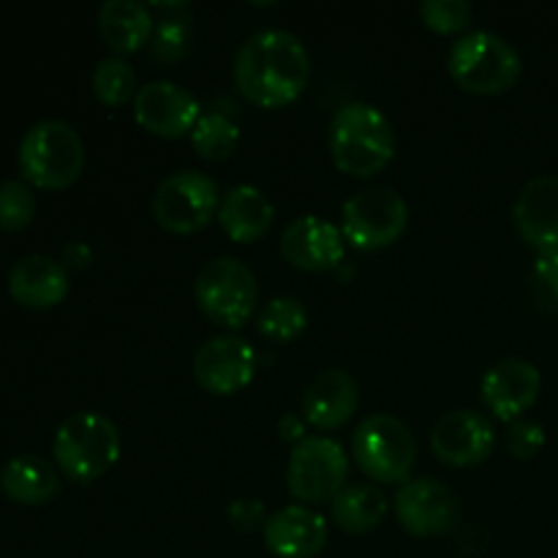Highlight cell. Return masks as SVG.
<instances>
[{
    "label": "cell",
    "instance_id": "cell-1",
    "mask_svg": "<svg viewBox=\"0 0 558 558\" xmlns=\"http://www.w3.org/2000/svg\"><path fill=\"white\" fill-rule=\"evenodd\" d=\"M311 58L294 33L270 27L240 47L234 60V82L256 107L276 109L292 104L308 85Z\"/></svg>",
    "mask_w": 558,
    "mask_h": 558
},
{
    "label": "cell",
    "instance_id": "cell-2",
    "mask_svg": "<svg viewBox=\"0 0 558 558\" xmlns=\"http://www.w3.org/2000/svg\"><path fill=\"white\" fill-rule=\"evenodd\" d=\"M330 153L341 172L374 178L396 156V131L374 104H343L330 120Z\"/></svg>",
    "mask_w": 558,
    "mask_h": 558
},
{
    "label": "cell",
    "instance_id": "cell-3",
    "mask_svg": "<svg viewBox=\"0 0 558 558\" xmlns=\"http://www.w3.org/2000/svg\"><path fill=\"white\" fill-rule=\"evenodd\" d=\"M16 163L22 178L36 189H69L85 169V142L63 120H38L22 136Z\"/></svg>",
    "mask_w": 558,
    "mask_h": 558
},
{
    "label": "cell",
    "instance_id": "cell-4",
    "mask_svg": "<svg viewBox=\"0 0 558 558\" xmlns=\"http://www.w3.org/2000/svg\"><path fill=\"white\" fill-rule=\"evenodd\" d=\"M447 71L466 93L496 96L515 87L523 74V58L499 33L474 31L452 44Z\"/></svg>",
    "mask_w": 558,
    "mask_h": 558
},
{
    "label": "cell",
    "instance_id": "cell-5",
    "mask_svg": "<svg viewBox=\"0 0 558 558\" xmlns=\"http://www.w3.org/2000/svg\"><path fill=\"white\" fill-rule=\"evenodd\" d=\"M52 456L65 477L74 483H93L118 463L120 434L104 414L76 412L54 430Z\"/></svg>",
    "mask_w": 558,
    "mask_h": 558
},
{
    "label": "cell",
    "instance_id": "cell-6",
    "mask_svg": "<svg viewBox=\"0 0 558 558\" xmlns=\"http://www.w3.org/2000/svg\"><path fill=\"white\" fill-rule=\"evenodd\" d=\"M352 456L371 480L403 483L417 461V441L403 420L392 414H371L354 428Z\"/></svg>",
    "mask_w": 558,
    "mask_h": 558
},
{
    "label": "cell",
    "instance_id": "cell-7",
    "mask_svg": "<svg viewBox=\"0 0 558 558\" xmlns=\"http://www.w3.org/2000/svg\"><path fill=\"white\" fill-rule=\"evenodd\" d=\"M194 294L207 319L223 327H243L254 316L259 287L248 265L234 256H218L196 272Z\"/></svg>",
    "mask_w": 558,
    "mask_h": 558
},
{
    "label": "cell",
    "instance_id": "cell-8",
    "mask_svg": "<svg viewBox=\"0 0 558 558\" xmlns=\"http://www.w3.org/2000/svg\"><path fill=\"white\" fill-rule=\"evenodd\" d=\"M407 199L387 185L357 191L341 210L343 240H349L360 251L387 248L407 232Z\"/></svg>",
    "mask_w": 558,
    "mask_h": 558
},
{
    "label": "cell",
    "instance_id": "cell-9",
    "mask_svg": "<svg viewBox=\"0 0 558 558\" xmlns=\"http://www.w3.org/2000/svg\"><path fill=\"white\" fill-rule=\"evenodd\" d=\"M221 196L210 174L180 169L167 174L153 194V216L167 232L191 234L213 221Z\"/></svg>",
    "mask_w": 558,
    "mask_h": 558
},
{
    "label": "cell",
    "instance_id": "cell-10",
    "mask_svg": "<svg viewBox=\"0 0 558 558\" xmlns=\"http://www.w3.org/2000/svg\"><path fill=\"white\" fill-rule=\"evenodd\" d=\"M349 461L338 441L327 436H305L292 447L287 466V483L294 499L305 505L332 501L347 488Z\"/></svg>",
    "mask_w": 558,
    "mask_h": 558
},
{
    "label": "cell",
    "instance_id": "cell-11",
    "mask_svg": "<svg viewBox=\"0 0 558 558\" xmlns=\"http://www.w3.org/2000/svg\"><path fill=\"white\" fill-rule=\"evenodd\" d=\"M401 526L414 537H434L450 532L458 523V496L436 480H409L392 499Z\"/></svg>",
    "mask_w": 558,
    "mask_h": 558
},
{
    "label": "cell",
    "instance_id": "cell-12",
    "mask_svg": "<svg viewBox=\"0 0 558 558\" xmlns=\"http://www.w3.org/2000/svg\"><path fill=\"white\" fill-rule=\"evenodd\" d=\"M256 374V352L245 338L216 336L199 347L194 376L213 396H232L251 385Z\"/></svg>",
    "mask_w": 558,
    "mask_h": 558
},
{
    "label": "cell",
    "instance_id": "cell-13",
    "mask_svg": "<svg viewBox=\"0 0 558 558\" xmlns=\"http://www.w3.org/2000/svg\"><path fill=\"white\" fill-rule=\"evenodd\" d=\"M134 118L150 134L178 140L199 123V101L174 82H147L134 96Z\"/></svg>",
    "mask_w": 558,
    "mask_h": 558
},
{
    "label": "cell",
    "instance_id": "cell-14",
    "mask_svg": "<svg viewBox=\"0 0 558 558\" xmlns=\"http://www.w3.org/2000/svg\"><path fill=\"white\" fill-rule=\"evenodd\" d=\"M480 390H483V401L494 417L515 423L537 401L539 390H543V376H539L537 365H532L529 360L507 357L485 371Z\"/></svg>",
    "mask_w": 558,
    "mask_h": 558
},
{
    "label": "cell",
    "instance_id": "cell-15",
    "mask_svg": "<svg viewBox=\"0 0 558 558\" xmlns=\"http://www.w3.org/2000/svg\"><path fill=\"white\" fill-rule=\"evenodd\" d=\"M496 445L494 423L472 409H458L445 414L434 425L430 447L434 456L447 466H474L490 456Z\"/></svg>",
    "mask_w": 558,
    "mask_h": 558
},
{
    "label": "cell",
    "instance_id": "cell-16",
    "mask_svg": "<svg viewBox=\"0 0 558 558\" xmlns=\"http://www.w3.org/2000/svg\"><path fill=\"white\" fill-rule=\"evenodd\" d=\"M343 243L347 240H343V232L336 223L325 221L319 216H303L294 218L283 229L281 254L298 270H332L343 259V248H347Z\"/></svg>",
    "mask_w": 558,
    "mask_h": 558
},
{
    "label": "cell",
    "instance_id": "cell-17",
    "mask_svg": "<svg viewBox=\"0 0 558 558\" xmlns=\"http://www.w3.org/2000/svg\"><path fill=\"white\" fill-rule=\"evenodd\" d=\"M262 537L278 558H316L327 545V523L308 507L289 505L267 518Z\"/></svg>",
    "mask_w": 558,
    "mask_h": 558
},
{
    "label": "cell",
    "instance_id": "cell-18",
    "mask_svg": "<svg viewBox=\"0 0 558 558\" xmlns=\"http://www.w3.org/2000/svg\"><path fill=\"white\" fill-rule=\"evenodd\" d=\"M518 232L526 243L545 251H558V174H537L523 185L512 207Z\"/></svg>",
    "mask_w": 558,
    "mask_h": 558
},
{
    "label": "cell",
    "instance_id": "cell-19",
    "mask_svg": "<svg viewBox=\"0 0 558 558\" xmlns=\"http://www.w3.org/2000/svg\"><path fill=\"white\" fill-rule=\"evenodd\" d=\"M9 294L25 308H54L69 294V270L52 256H22L9 270Z\"/></svg>",
    "mask_w": 558,
    "mask_h": 558
},
{
    "label": "cell",
    "instance_id": "cell-20",
    "mask_svg": "<svg viewBox=\"0 0 558 558\" xmlns=\"http://www.w3.org/2000/svg\"><path fill=\"white\" fill-rule=\"evenodd\" d=\"M360 403V387L352 374L341 368L322 371L314 376L303 396L305 423L319 430H336L352 420Z\"/></svg>",
    "mask_w": 558,
    "mask_h": 558
},
{
    "label": "cell",
    "instance_id": "cell-21",
    "mask_svg": "<svg viewBox=\"0 0 558 558\" xmlns=\"http://www.w3.org/2000/svg\"><path fill=\"white\" fill-rule=\"evenodd\" d=\"M272 218H276V210L256 185H234L227 191V196H221V205H218V221L234 243L259 240L272 227Z\"/></svg>",
    "mask_w": 558,
    "mask_h": 558
},
{
    "label": "cell",
    "instance_id": "cell-22",
    "mask_svg": "<svg viewBox=\"0 0 558 558\" xmlns=\"http://www.w3.org/2000/svg\"><path fill=\"white\" fill-rule=\"evenodd\" d=\"M98 33L114 54L136 52L150 41V5L142 0H107L98 9Z\"/></svg>",
    "mask_w": 558,
    "mask_h": 558
},
{
    "label": "cell",
    "instance_id": "cell-23",
    "mask_svg": "<svg viewBox=\"0 0 558 558\" xmlns=\"http://www.w3.org/2000/svg\"><path fill=\"white\" fill-rule=\"evenodd\" d=\"M0 488L11 501L25 507H41L60 490V474L38 456H16L0 469Z\"/></svg>",
    "mask_w": 558,
    "mask_h": 558
},
{
    "label": "cell",
    "instance_id": "cell-24",
    "mask_svg": "<svg viewBox=\"0 0 558 558\" xmlns=\"http://www.w3.org/2000/svg\"><path fill=\"white\" fill-rule=\"evenodd\" d=\"M153 33L150 52L161 63H174L191 52V36H194V11L183 0H161L150 3Z\"/></svg>",
    "mask_w": 558,
    "mask_h": 558
},
{
    "label": "cell",
    "instance_id": "cell-25",
    "mask_svg": "<svg viewBox=\"0 0 558 558\" xmlns=\"http://www.w3.org/2000/svg\"><path fill=\"white\" fill-rule=\"evenodd\" d=\"M387 515V496L374 483L347 485L332 499V521L349 534H365L381 523Z\"/></svg>",
    "mask_w": 558,
    "mask_h": 558
},
{
    "label": "cell",
    "instance_id": "cell-26",
    "mask_svg": "<svg viewBox=\"0 0 558 558\" xmlns=\"http://www.w3.org/2000/svg\"><path fill=\"white\" fill-rule=\"evenodd\" d=\"M240 142V129L229 114L207 112L191 131V145L207 161H223L234 153Z\"/></svg>",
    "mask_w": 558,
    "mask_h": 558
},
{
    "label": "cell",
    "instance_id": "cell-27",
    "mask_svg": "<svg viewBox=\"0 0 558 558\" xmlns=\"http://www.w3.org/2000/svg\"><path fill=\"white\" fill-rule=\"evenodd\" d=\"M308 327V314H305L303 303L298 298H276L262 308L259 319H256V330L276 343H289L305 332Z\"/></svg>",
    "mask_w": 558,
    "mask_h": 558
},
{
    "label": "cell",
    "instance_id": "cell-28",
    "mask_svg": "<svg viewBox=\"0 0 558 558\" xmlns=\"http://www.w3.org/2000/svg\"><path fill=\"white\" fill-rule=\"evenodd\" d=\"M93 90L107 107H120L136 96V74L123 58H104L93 71Z\"/></svg>",
    "mask_w": 558,
    "mask_h": 558
},
{
    "label": "cell",
    "instance_id": "cell-29",
    "mask_svg": "<svg viewBox=\"0 0 558 558\" xmlns=\"http://www.w3.org/2000/svg\"><path fill=\"white\" fill-rule=\"evenodd\" d=\"M36 218V196L22 180L0 183V229L3 232H22Z\"/></svg>",
    "mask_w": 558,
    "mask_h": 558
},
{
    "label": "cell",
    "instance_id": "cell-30",
    "mask_svg": "<svg viewBox=\"0 0 558 558\" xmlns=\"http://www.w3.org/2000/svg\"><path fill=\"white\" fill-rule=\"evenodd\" d=\"M420 16L436 33H458L472 20V3L466 0H423Z\"/></svg>",
    "mask_w": 558,
    "mask_h": 558
},
{
    "label": "cell",
    "instance_id": "cell-31",
    "mask_svg": "<svg viewBox=\"0 0 558 558\" xmlns=\"http://www.w3.org/2000/svg\"><path fill=\"white\" fill-rule=\"evenodd\" d=\"M532 281L539 303L548 305L550 311H558V251H545L537 256Z\"/></svg>",
    "mask_w": 558,
    "mask_h": 558
},
{
    "label": "cell",
    "instance_id": "cell-32",
    "mask_svg": "<svg viewBox=\"0 0 558 558\" xmlns=\"http://www.w3.org/2000/svg\"><path fill=\"white\" fill-rule=\"evenodd\" d=\"M545 445V428L534 420H515L510 425V434H507V447H510L512 456L518 461H529V458L537 456Z\"/></svg>",
    "mask_w": 558,
    "mask_h": 558
},
{
    "label": "cell",
    "instance_id": "cell-33",
    "mask_svg": "<svg viewBox=\"0 0 558 558\" xmlns=\"http://www.w3.org/2000/svg\"><path fill=\"white\" fill-rule=\"evenodd\" d=\"M229 521L240 532H256V529H265V507L256 499H238L229 505Z\"/></svg>",
    "mask_w": 558,
    "mask_h": 558
},
{
    "label": "cell",
    "instance_id": "cell-34",
    "mask_svg": "<svg viewBox=\"0 0 558 558\" xmlns=\"http://www.w3.org/2000/svg\"><path fill=\"white\" fill-rule=\"evenodd\" d=\"M278 436H281L283 441H294V445H298V441H303L308 434H305V423L298 414H283V417L278 420Z\"/></svg>",
    "mask_w": 558,
    "mask_h": 558
},
{
    "label": "cell",
    "instance_id": "cell-35",
    "mask_svg": "<svg viewBox=\"0 0 558 558\" xmlns=\"http://www.w3.org/2000/svg\"><path fill=\"white\" fill-rule=\"evenodd\" d=\"M65 262H69L71 267H87L93 262V251L87 248L85 243H71L65 245Z\"/></svg>",
    "mask_w": 558,
    "mask_h": 558
}]
</instances>
